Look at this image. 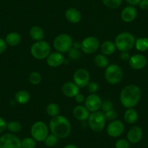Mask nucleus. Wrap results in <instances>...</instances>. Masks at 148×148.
<instances>
[{
    "instance_id": "obj_40",
    "label": "nucleus",
    "mask_w": 148,
    "mask_h": 148,
    "mask_svg": "<svg viewBox=\"0 0 148 148\" xmlns=\"http://www.w3.org/2000/svg\"><path fill=\"white\" fill-rule=\"evenodd\" d=\"M7 46H8V45H7L5 39L0 38V55L6 50Z\"/></svg>"
},
{
    "instance_id": "obj_39",
    "label": "nucleus",
    "mask_w": 148,
    "mask_h": 148,
    "mask_svg": "<svg viewBox=\"0 0 148 148\" xmlns=\"http://www.w3.org/2000/svg\"><path fill=\"white\" fill-rule=\"evenodd\" d=\"M7 122L3 118L0 117V134L3 133L7 129Z\"/></svg>"
},
{
    "instance_id": "obj_41",
    "label": "nucleus",
    "mask_w": 148,
    "mask_h": 148,
    "mask_svg": "<svg viewBox=\"0 0 148 148\" xmlns=\"http://www.w3.org/2000/svg\"><path fill=\"white\" fill-rule=\"evenodd\" d=\"M131 56L129 55V52H121L120 53V59L123 61H129Z\"/></svg>"
},
{
    "instance_id": "obj_23",
    "label": "nucleus",
    "mask_w": 148,
    "mask_h": 148,
    "mask_svg": "<svg viewBox=\"0 0 148 148\" xmlns=\"http://www.w3.org/2000/svg\"><path fill=\"white\" fill-rule=\"evenodd\" d=\"M138 119H139V115H138L137 111L134 108H129L124 112L123 119L125 122L129 124H133L136 123Z\"/></svg>"
},
{
    "instance_id": "obj_15",
    "label": "nucleus",
    "mask_w": 148,
    "mask_h": 148,
    "mask_svg": "<svg viewBox=\"0 0 148 148\" xmlns=\"http://www.w3.org/2000/svg\"><path fill=\"white\" fill-rule=\"evenodd\" d=\"M46 61L49 66L52 68H57L65 62V58L62 53L56 51V52H51L49 56L47 58Z\"/></svg>"
},
{
    "instance_id": "obj_2",
    "label": "nucleus",
    "mask_w": 148,
    "mask_h": 148,
    "mask_svg": "<svg viewBox=\"0 0 148 148\" xmlns=\"http://www.w3.org/2000/svg\"><path fill=\"white\" fill-rule=\"evenodd\" d=\"M49 129L51 133L59 139L68 137L71 132V125L65 116L58 115L52 118L49 123Z\"/></svg>"
},
{
    "instance_id": "obj_33",
    "label": "nucleus",
    "mask_w": 148,
    "mask_h": 148,
    "mask_svg": "<svg viewBox=\"0 0 148 148\" xmlns=\"http://www.w3.org/2000/svg\"><path fill=\"white\" fill-rule=\"evenodd\" d=\"M36 141L31 137H25L21 140V147L22 148H36Z\"/></svg>"
},
{
    "instance_id": "obj_37",
    "label": "nucleus",
    "mask_w": 148,
    "mask_h": 148,
    "mask_svg": "<svg viewBox=\"0 0 148 148\" xmlns=\"http://www.w3.org/2000/svg\"><path fill=\"white\" fill-rule=\"evenodd\" d=\"M116 148H129L130 147V142L126 139H118L115 144Z\"/></svg>"
},
{
    "instance_id": "obj_29",
    "label": "nucleus",
    "mask_w": 148,
    "mask_h": 148,
    "mask_svg": "<svg viewBox=\"0 0 148 148\" xmlns=\"http://www.w3.org/2000/svg\"><path fill=\"white\" fill-rule=\"evenodd\" d=\"M7 129L13 134L19 133L22 129V124L18 121H12L7 124Z\"/></svg>"
},
{
    "instance_id": "obj_45",
    "label": "nucleus",
    "mask_w": 148,
    "mask_h": 148,
    "mask_svg": "<svg viewBox=\"0 0 148 148\" xmlns=\"http://www.w3.org/2000/svg\"><path fill=\"white\" fill-rule=\"evenodd\" d=\"M72 47L75 48V49H81V42H79V41H76V42H73V43Z\"/></svg>"
},
{
    "instance_id": "obj_21",
    "label": "nucleus",
    "mask_w": 148,
    "mask_h": 148,
    "mask_svg": "<svg viewBox=\"0 0 148 148\" xmlns=\"http://www.w3.org/2000/svg\"><path fill=\"white\" fill-rule=\"evenodd\" d=\"M99 49H100L101 54L105 55V56H108V55H111L114 53L116 47L114 42L110 40H106L100 44Z\"/></svg>"
},
{
    "instance_id": "obj_31",
    "label": "nucleus",
    "mask_w": 148,
    "mask_h": 148,
    "mask_svg": "<svg viewBox=\"0 0 148 148\" xmlns=\"http://www.w3.org/2000/svg\"><path fill=\"white\" fill-rule=\"evenodd\" d=\"M59 139V138H58L55 135L51 133L50 134H49V135H48L47 137L46 138L44 142H45V145L48 147H53L56 146L58 145Z\"/></svg>"
},
{
    "instance_id": "obj_28",
    "label": "nucleus",
    "mask_w": 148,
    "mask_h": 148,
    "mask_svg": "<svg viewBox=\"0 0 148 148\" xmlns=\"http://www.w3.org/2000/svg\"><path fill=\"white\" fill-rule=\"evenodd\" d=\"M46 112L49 116L51 118H54L55 116L60 115V109L59 105H57L55 102H51L47 106Z\"/></svg>"
},
{
    "instance_id": "obj_25",
    "label": "nucleus",
    "mask_w": 148,
    "mask_h": 148,
    "mask_svg": "<svg viewBox=\"0 0 148 148\" xmlns=\"http://www.w3.org/2000/svg\"><path fill=\"white\" fill-rule=\"evenodd\" d=\"M5 42L9 46L15 47L21 43V36L18 33L10 32L6 36Z\"/></svg>"
},
{
    "instance_id": "obj_13",
    "label": "nucleus",
    "mask_w": 148,
    "mask_h": 148,
    "mask_svg": "<svg viewBox=\"0 0 148 148\" xmlns=\"http://www.w3.org/2000/svg\"><path fill=\"white\" fill-rule=\"evenodd\" d=\"M102 102V100L99 95L97 94H90L85 99L84 106L90 113H94L100 110Z\"/></svg>"
},
{
    "instance_id": "obj_22",
    "label": "nucleus",
    "mask_w": 148,
    "mask_h": 148,
    "mask_svg": "<svg viewBox=\"0 0 148 148\" xmlns=\"http://www.w3.org/2000/svg\"><path fill=\"white\" fill-rule=\"evenodd\" d=\"M29 35L31 39L35 42L44 40L45 38V32L44 30L38 25H34L30 28Z\"/></svg>"
},
{
    "instance_id": "obj_30",
    "label": "nucleus",
    "mask_w": 148,
    "mask_h": 148,
    "mask_svg": "<svg viewBox=\"0 0 148 148\" xmlns=\"http://www.w3.org/2000/svg\"><path fill=\"white\" fill-rule=\"evenodd\" d=\"M102 4L109 9H117L121 5L122 0H102Z\"/></svg>"
},
{
    "instance_id": "obj_34",
    "label": "nucleus",
    "mask_w": 148,
    "mask_h": 148,
    "mask_svg": "<svg viewBox=\"0 0 148 148\" xmlns=\"http://www.w3.org/2000/svg\"><path fill=\"white\" fill-rule=\"evenodd\" d=\"M104 116H105V120L110 122L114 120H116L118 117V113L115 110L112 109L104 113Z\"/></svg>"
},
{
    "instance_id": "obj_38",
    "label": "nucleus",
    "mask_w": 148,
    "mask_h": 148,
    "mask_svg": "<svg viewBox=\"0 0 148 148\" xmlns=\"http://www.w3.org/2000/svg\"><path fill=\"white\" fill-rule=\"evenodd\" d=\"M86 89L90 94H96L99 89V85L96 82H91L86 86Z\"/></svg>"
},
{
    "instance_id": "obj_43",
    "label": "nucleus",
    "mask_w": 148,
    "mask_h": 148,
    "mask_svg": "<svg viewBox=\"0 0 148 148\" xmlns=\"http://www.w3.org/2000/svg\"><path fill=\"white\" fill-rule=\"evenodd\" d=\"M85 99H86V98H85L84 95H82V94L81 93H79L76 97H75V99H76V102H78V103L79 104L84 102Z\"/></svg>"
},
{
    "instance_id": "obj_9",
    "label": "nucleus",
    "mask_w": 148,
    "mask_h": 148,
    "mask_svg": "<svg viewBox=\"0 0 148 148\" xmlns=\"http://www.w3.org/2000/svg\"><path fill=\"white\" fill-rule=\"evenodd\" d=\"M100 43L99 39L93 36L86 37L81 42V50L87 55L93 54L99 48Z\"/></svg>"
},
{
    "instance_id": "obj_42",
    "label": "nucleus",
    "mask_w": 148,
    "mask_h": 148,
    "mask_svg": "<svg viewBox=\"0 0 148 148\" xmlns=\"http://www.w3.org/2000/svg\"><path fill=\"white\" fill-rule=\"evenodd\" d=\"M140 9L143 10H148V0H141L140 2L138 5Z\"/></svg>"
},
{
    "instance_id": "obj_32",
    "label": "nucleus",
    "mask_w": 148,
    "mask_h": 148,
    "mask_svg": "<svg viewBox=\"0 0 148 148\" xmlns=\"http://www.w3.org/2000/svg\"><path fill=\"white\" fill-rule=\"evenodd\" d=\"M28 80L31 84L38 85L42 82V76L39 72L33 71L30 73L29 76H28Z\"/></svg>"
},
{
    "instance_id": "obj_17",
    "label": "nucleus",
    "mask_w": 148,
    "mask_h": 148,
    "mask_svg": "<svg viewBox=\"0 0 148 148\" xmlns=\"http://www.w3.org/2000/svg\"><path fill=\"white\" fill-rule=\"evenodd\" d=\"M137 16V11L133 6H127L122 10L121 12V18L125 23H132Z\"/></svg>"
},
{
    "instance_id": "obj_3",
    "label": "nucleus",
    "mask_w": 148,
    "mask_h": 148,
    "mask_svg": "<svg viewBox=\"0 0 148 148\" xmlns=\"http://www.w3.org/2000/svg\"><path fill=\"white\" fill-rule=\"evenodd\" d=\"M135 38L131 33L121 32L116 36L115 45L118 50L121 52H129L134 47Z\"/></svg>"
},
{
    "instance_id": "obj_11",
    "label": "nucleus",
    "mask_w": 148,
    "mask_h": 148,
    "mask_svg": "<svg viewBox=\"0 0 148 148\" xmlns=\"http://www.w3.org/2000/svg\"><path fill=\"white\" fill-rule=\"evenodd\" d=\"M73 79L79 88H85L90 82V74L85 68H79L74 72Z\"/></svg>"
},
{
    "instance_id": "obj_10",
    "label": "nucleus",
    "mask_w": 148,
    "mask_h": 148,
    "mask_svg": "<svg viewBox=\"0 0 148 148\" xmlns=\"http://www.w3.org/2000/svg\"><path fill=\"white\" fill-rule=\"evenodd\" d=\"M0 148H22L21 140L13 134H5L0 136Z\"/></svg>"
},
{
    "instance_id": "obj_36",
    "label": "nucleus",
    "mask_w": 148,
    "mask_h": 148,
    "mask_svg": "<svg viewBox=\"0 0 148 148\" xmlns=\"http://www.w3.org/2000/svg\"><path fill=\"white\" fill-rule=\"evenodd\" d=\"M113 102H111L110 99H105V100L102 101V105H101L100 110H102V112L105 113V112H107V111L113 109Z\"/></svg>"
},
{
    "instance_id": "obj_24",
    "label": "nucleus",
    "mask_w": 148,
    "mask_h": 148,
    "mask_svg": "<svg viewBox=\"0 0 148 148\" xmlns=\"http://www.w3.org/2000/svg\"><path fill=\"white\" fill-rule=\"evenodd\" d=\"M31 95L26 90H20L15 95V99L17 103L20 105H25L29 102Z\"/></svg>"
},
{
    "instance_id": "obj_4",
    "label": "nucleus",
    "mask_w": 148,
    "mask_h": 148,
    "mask_svg": "<svg viewBox=\"0 0 148 148\" xmlns=\"http://www.w3.org/2000/svg\"><path fill=\"white\" fill-rule=\"evenodd\" d=\"M30 52L33 58L39 60H42L47 59L51 53V46L45 40L36 42L31 45Z\"/></svg>"
},
{
    "instance_id": "obj_12",
    "label": "nucleus",
    "mask_w": 148,
    "mask_h": 148,
    "mask_svg": "<svg viewBox=\"0 0 148 148\" xmlns=\"http://www.w3.org/2000/svg\"><path fill=\"white\" fill-rule=\"evenodd\" d=\"M124 132V124L119 120L110 121L106 128V132L110 137L116 138L120 136Z\"/></svg>"
},
{
    "instance_id": "obj_18",
    "label": "nucleus",
    "mask_w": 148,
    "mask_h": 148,
    "mask_svg": "<svg viewBox=\"0 0 148 148\" xmlns=\"http://www.w3.org/2000/svg\"><path fill=\"white\" fill-rule=\"evenodd\" d=\"M80 88L74 83L68 82L64 84L62 87V92L65 97L69 98L75 97L79 93Z\"/></svg>"
},
{
    "instance_id": "obj_27",
    "label": "nucleus",
    "mask_w": 148,
    "mask_h": 148,
    "mask_svg": "<svg viewBox=\"0 0 148 148\" xmlns=\"http://www.w3.org/2000/svg\"><path fill=\"white\" fill-rule=\"evenodd\" d=\"M135 48L139 52H145L148 49V37L138 38L135 40Z\"/></svg>"
},
{
    "instance_id": "obj_8",
    "label": "nucleus",
    "mask_w": 148,
    "mask_h": 148,
    "mask_svg": "<svg viewBox=\"0 0 148 148\" xmlns=\"http://www.w3.org/2000/svg\"><path fill=\"white\" fill-rule=\"evenodd\" d=\"M87 121L89 127L94 132H97V133L103 131V129H105V123H106L104 113L102 111H97V112L90 113Z\"/></svg>"
},
{
    "instance_id": "obj_46",
    "label": "nucleus",
    "mask_w": 148,
    "mask_h": 148,
    "mask_svg": "<svg viewBox=\"0 0 148 148\" xmlns=\"http://www.w3.org/2000/svg\"><path fill=\"white\" fill-rule=\"evenodd\" d=\"M63 148H79L76 145H73V144H68V145H65Z\"/></svg>"
},
{
    "instance_id": "obj_5",
    "label": "nucleus",
    "mask_w": 148,
    "mask_h": 148,
    "mask_svg": "<svg viewBox=\"0 0 148 148\" xmlns=\"http://www.w3.org/2000/svg\"><path fill=\"white\" fill-rule=\"evenodd\" d=\"M123 71L119 65L110 64L105 70V79L108 84H118L123 79Z\"/></svg>"
},
{
    "instance_id": "obj_26",
    "label": "nucleus",
    "mask_w": 148,
    "mask_h": 148,
    "mask_svg": "<svg viewBox=\"0 0 148 148\" xmlns=\"http://www.w3.org/2000/svg\"><path fill=\"white\" fill-rule=\"evenodd\" d=\"M94 62L99 68H106L109 65V60L102 54H98L94 58Z\"/></svg>"
},
{
    "instance_id": "obj_35",
    "label": "nucleus",
    "mask_w": 148,
    "mask_h": 148,
    "mask_svg": "<svg viewBox=\"0 0 148 148\" xmlns=\"http://www.w3.org/2000/svg\"><path fill=\"white\" fill-rule=\"evenodd\" d=\"M68 57L72 60H79L81 58L82 56V53H81L80 49H75V48L72 47L68 52Z\"/></svg>"
},
{
    "instance_id": "obj_7",
    "label": "nucleus",
    "mask_w": 148,
    "mask_h": 148,
    "mask_svg": "<svg viewBox=\"0 0 148 148\" xmlns=\"http://www.w3.org/2000/svg\"><path fill=\"white\" fill-rule=\"evenodd\" d=\"M49 126L44 121H39L32 125L31 128V137L34 138L36 142H44L49 135Z\"/></svg>"
},
{
    "instance_id": "obj_14",
    "label": "nucleus",
    "mask_w": 148,
    "mask_h": 148,
    "mask_svg": "<svg viewBox=\"0 0 148 148\" xmlns=\"http://www.w3.org/2000/svg\"><path fill=\"white\" fill-rule=\"evenodd\" d=\"M147 58L141 54H136L131 56L129 60V65L134 70H141L147 65Z\"/></svg>"
},
{
    "instance_id": "obj_44",
    "label": "nucleus",
    "mask_w": 148,
    "mask_h": 148,
    "mask_svg": "<svg viewBox=\"0 0 148 148\" xmlns=\"http://www.w3.org/2000/svg\"><path fill=\"white\" fill-rule=\"evenodd\" d=\"M126 1L130 6L134 7L139 5L141 0H126Z\"/></svg>"
},
{
    "instance_id": "obj_6",
    "label": "nucleus",
    "mask_w": 148,
    "mask_h": 148,
    "mask_svg": "<svg viewBox=\"0 0 148 148\" xmlns=\"http://www.w3.org/2000/svg\"><path fill=\"white\" fill-rule=\"evenodd\" d=\"M73 43V40L69 34H60L54 39L53 46L57 52L64 54L69 52L70 49L72 48Z\"/></svg>"
},
{
    "instance_id": "obj_19",
    "label": "nucleus",
    "mask_w": 148,
    "mask_h": 148,
    "mask_svg": "<svg viewBox=\"0 0 148 148\" xmlns=\"http://www.w3.org/2000/svg\"><path fill=\"white\" fill-rule=\"evenodd\" d=\"M90 115V112L87 108L83 105H77L73 110V116L76 120L79 121H87Z\"/></svg>"
},
{
    "instance_id": "obj_20",
    "label": "nucleus",
    "mask_w": 148,
    "mask_h": 148,
    "mask_svg": "<svg viewBox=\"0 0 148 148\" xmlns=\"http://www.w3.org/2000/svg\"><path fill=\"white\" fill-rule=\"evenodd\" d=\"M65 16L67 21L72 24L79 23L82 20V14L76 8H71L66 10Z\"/></svg>"
},
{
    "instance_id": "obj_1",
    "label": "nucleus",
    "mask_w": 148,
    "mask_h": 148,
    "mask_svg": "<svg viewBox=\"0 0 148 148\" xmlns=\"http://www.w3.org/2000/svg\"><path fill=\"white\" fill-rule=\"evenodd\" d=\"M142 92L139 87L134 84L126 86L120 93L119 99L121 105L126 109L134 108L141 99Z\"/></svg>"
},
{
    "instance_id": "obj_16",
    "label": "nucleus",
    "mask_w": 148,
    "mask_h": 148,
    "mask_svg": "<svg viewBox=\"0 0 148 148\" xmlns=\"http://www.w3.org/2000/svg\"><path fill=\"white\" fill-rule=\"evenodd\" d=\"M143 136V132L141 127L137 126H132L127 133V140L130 144H136L139 142Z\"/></svg>"
}]
</instances>
